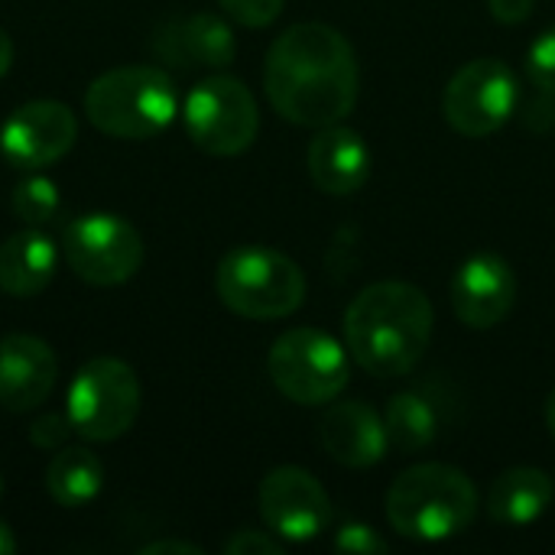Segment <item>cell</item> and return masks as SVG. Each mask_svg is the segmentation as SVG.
<instances>
[{
  "instance_id": "1",
  "label": "cell",
  "mask_w": 555,
  "mask_h": 555,
  "mask_svg": "<svg viewBox=\"0 0 555 555\" xmlns=\"http://www.w3.org/2000/svg\"><path fill=\"white\" fill-rule=\"evenodd\" d=\"M263 88L273 111L296 127L341 124L361 88L354 49L328 23H296L267 49Z\"/></svg>"
},
{
  "instance_id": "2",
  "label": "cell",
  "mask_w": 555,
  "mask_h": 555,
  "mask_svg": "<svg viewBox=\"0 0 555 555\" xmlns=\"http://www.w3.org/2000/svg\"><path fill=\"white\" fill-rule=\"evenodd\" d=\"M433 302L403 280H384L361 289L345 312V348L354 364L374 377L410 374L433 341Z\"/></svg>"
},
{
  "instance_id": "3",
  "label": "cell",
  "mask_w": 555,
  "mask_h": 555,
  "mask_svg": "<svg viewBox=\"0 0 555 555\" xmlns=\"http://www.w3.org/2000/svg\"><path fill=\"white\" fill-rule=\"evenodd\" d=\"M478 514V491L462 468L423 462L406 468L387 491L390 527L416 543L462 537Z\"/></svg>"
},
{
  "instance_id": "4",
  "label": "cell",
  "mask_w": 555,
  "mask_h": 555,
  "mask_svg": "<svg viewBox=\"0 0 555 555\" xmlns=\"http://www.w3.org/2000/svg\"><path fill=\"white\" fill-rule=\"evenodd\" d=\"M88 120L114 140L163 133L179 114L176 81L156 65H124L98 75L85 91Z\"/></svg>"
},
{
  "instance_id": "5",
  "label": "cell",
  "mask_w": 555,
  "mask_h": 555,
  "mask_svg": "<svg viewBox=\"0 0 555 555\" xmlns=\"http://www.w3.org/2000/svg\"><path fill=\"white\" fill-rule=\"evenodd\" d=\"M215 289L234 315L270 322L293 315L306 302V273L273 247L244 244L221 257Z\"/></svg>"
},
{
  "instance_id": "6",
  "label": "cell",
  "mask_w": 555,
  "mask_h": 555,
  "mask_svg": "<svg viewBox=\"0 0 555 555\" xmlns=\"http://www.w3.org/2000/svg\"><path fill=\"white\" fill-rule=\"evenodd\" d=\"M273 387L299 406H328L348 387V351L322 328L283 332L267 358Z\"/></svg>"
},
{
  "instance_id": "7",
  "label": "cell",
  "mask_w": 555,
  "mask_h": 555,
  "mask_svg": "<svg viewBox=\"0 0 555 555\" xmlns=\"http://www.w3.org/2000/svg\"><path fill=\"white\" fill-rule=\"evenodd\" d=\"M65 413L72 429L88 442L120 439L140 413V380L127 361L94 358L68 384Z\"/></svg>"
},
{
  "instance_id": "8",
  "label": "cell",
  "mask_w": 555,
  "mask_h": 555,
  "mask_svg": "<svg viewBox=\"0 0 555 555\" xmlns=\"http://www.w3.org/2000/svg\"><path fill=\"white\" fill-rule=\"evenodd\" d=\"M182 124L189 140L208 156H237L257 140L260 111L241 78L208 75L189 91Z\"/></svg>"
},
{
  "instance_id": "9",
  "label": "cell",
  "mask_w": 555,
  "mask_h": 555,
  "mask_svg": "<svg viewBox=\"0 0 555 555\" xmlns=\"http://www.w3.org/2000/svg\"><path fill=\"white\" fill-rule=\"evenodd\" d=\"M62 257L78 280L91 286H120L143 263L140 231L111 211H88L65 224Z\"/></svg>"
},
{
  "instance_id": "10",
  "label": "cell",
  "mask_w": 555,
  "mask_h": 555,
  "mask_svg": "<svg viewBox=\"0 0 555 555\" xmlns=\"http://www.w3.org/2000/svg\"><path fill=\"white\" fill-rule=\"evenodd\" d=\"M520 104V81L514 68L501 59H472L465 62L442 94V114L452 130L462 137H491L498 133Z\"/></svg>"
},
{
  "instance_id": "11",
  "label": "cell",
  "mask_w": 555,
  "mask_h": 555,
  "mask_svg": "<svg viewBox=\"0 0 555 555\" xmlns=\"http://www.w3.org/2000/svg\"><path fill=\"white\" fill-rule=\"evenodd\" d=\"M263 524L286 543H309L332 527V501L306 468H273L257 491Z\"/></svg>"
},
{
  "instance_id": "12",
  "label": "cell",
  "mask_w": 555,
  "mask_h": 555,
  "mask_svg": "<svg viewBox=\"0 0 555 555\" xmlns=\"http://www.w3.org/2000/svg\"><path fill=\"white\" fill-rule=\"evenodd\" d=\"M78 140V120L62 101L20 104L0 124V156L26 172L59 163Z\"/></svg>"
},
{
  "instance_id": "13",
  "label": "cell",
  "mask_w": 555,
  "mask_h": 555,
  "mask_svg": "<svg viewBox=\"0 0 555 555\" xmlns=\"http://www.w3.org/2000/svg\"><path fill=\"white\" fill-rule=\"evenodd\" d=\"M514 302L517 276L514 267L498 254H475L452 276V309L468 328H498L511 315Z\"/></svg>"
},
{
  "instance_id": "14",
  "label": "cell",
  "mask_w": 555,
  "mask_h": 555,
  "mask_svg": "<svg viewBox=\"0 0 555 555\" xmlns=\"http://www.w3.org/2000/svg\"><path fill=\"white\" fill-rule=\"evenodd\" d=\"M55 377L59 361L42 338L23 332L0 338V406L7 413H29L42 406Z\"/></svg>"
},
{
  "instance_id": "15",
  "label": "cell",
  "mask_w": 555,
  "mask_h": 555,
  "mask_svg": "<svg viewBox=\"0 0 555 555\" xmlns=\"http://www.w3.org/2000/svg\"><path fill=\"white\" fill-rule=\"evenodd\" d=\"M153 52L176 68H224L237 55L231 26L215 13L169 20L150 39Z\"/></svg>"
},
{
  "instance_id": "16",
  "label": "cell",
  "mask_w": 555,
  "mask_h": 555,
  "mask_svg": "<svg viewBox=\"0 0 555 555\" xmlns=\"http://www.w3.org/2000/svg\"><path fill=\"white\" fill-rule=\"evenodd\" d=\"M319 439L345 468H371L390 452L384 416L361 400H332L319 423Z\"/></svg>"
},
{
  "instance_id": "17",
  "label": "cell",
  "mask_w": 555,
  "mask_h": 555,
  "mask_svg": "<svg viewBox=\"0 0 555 555\" xmlns=\"http://www.w3.org/2000/svg\"><path fill=\"white\" fill-rule=\"evenodd\" d=\"M309 176L325 195H354L371 176V150L364 137L345 124L319 127L309 143Z\"/></svg>"
},
{
  "instance_id": "18",
  "label": "cell",
  "mask_w": 555,
  "mask_h": 555,
  "mask_svg": "<svg viewBox=\"0 0 555 555\" xmlns=\"http://www.w3.org/2000/svg\"><path fill=\"white\" fill-rule=\"evenodd\" d=\"M59 267V247L39 228L10 234L0 244V289L13 299L39 296Z\"/></svg>"
},
{
  "instance_id": "19",
  "label": "cell",
  "mask_w": 555,
  "mask_h": 555,
  "mask_svg": "<svg viewBox=\"0 0 555 555\" xmlns=\"http://www.w3.org/2000/svg\"><path fill=\"white\" fill-rule=\"evenodd\" d=\"M555 485L553 478L540 468L520 465L507 468L504 475L494 478L491 494H488V514L494 524L504 527H527L537 524L550 504H553Z\"/></svg>"
},
{
  "instance_id": "20",
  "label": "cell",
  "mask_w": 555,
  "mask_h": 555,
  "mask_svg": "<svg viewBox=\"0 0 555 555\" xmlns=\"http://www.w3.org/2000/svg\"><path fill=\"white\" fill-rule=\"evenodd\" d=\"M104 488V465L91 449H62L52 455L46 468V491L49 498L65 507H88Z\"/></svg>"
},
{
  "instance_id": "21",
  "label": "cell",
  "mask_w": 555,
  "mask_h": 555,
  "mask_svg": "<svg viewBox=\"0 0 555 555\" xmlns=\"http://www.w3.org/2000/svg\"><path fill=\"white\" fill-rule=\"evenodd\" d=\"M384 426H387L390 449H397L400 455H416V452H423V449H429L436 442V436H439V410L426 393L403 390L387 403Z\"/></svg>"
},
{
  "instance_id": "22",
  "label": "cell",
  "mask_w": 555,
  "mask_h": 555,
  "mask_svg": "<svg viewBox=\"0 0 555 555\" xmlns=\"http://www.w3.org/2000/svg\"><path fill=\"white\" fill-rule=\"evenodd\" d=\"M13 215L29 224V228H42L49 224L59 208H62V195L59 185L49 176H26L16 189H13Z\"/></svg>"
},
{
  "instance_id": "23",
  "label": "cell",
  "mask_w": 555,
  "mask_h": 555,
  "mask_svg": "<svg viewBox=\"0 0 555 555\" xmlns=\"http://www.w3.org/2000/svg\"><path fill=\"white\" fill-rule=\"evenodd\" d=\"M527 75L537 91H555V26L543 29L527 49Z\"/></svg>"
},
{
  "instance_id": "24",
  "label": "cell",
  "mask_w": 555,
  "mask_h": 555,
  "mask_svg": "<svg viewBox=\"0 0 555 555\" xmlns=\"http://www.w3.org/2000/svg\"><path fill=\"white\" fill-rule=\"evenodd\" d=\"M218 3L234 23L260 29V26H270L283 13L286 0H218Z\"/></svg>"
},
{
  "instance_id": "25",
  "label": "cell",
  "mask_w": 555,
  "mask_h": 555,
  "mask_svg": "<svg viewBox=\"0 0 555 555\" xmlns=\"http://www.w3.org/2000/svg\"><path fill=\"white\" fill-rule=\"evenodd\" d=\"M335 550L341 553H358V555H374V553H387L390 543L367 524H345L338 527L335 533Z\"/></svg>"
},
{
  "instance_id": "26",
  "label": "cell",
  "mask_w": 555,
  "mask_h": 555,
  "mask_svg": "<svg viewBox=\"0 0 555 555\" xmlns=\"http://www.w3.org/2000/svg\"><path fill=\"white\" fill-rule=\"evenodd\" d=\"M228 555H283L286 553V540H280L273 530H237L228 543H224Z\"/></svg>"
},
{
  "instance_id": "27",
  "label": "cell",
  "mask_w": 555,
  "mask_h": 555,
  "mask_svg": "<svg viewBox=\"0 0 555 555\" xmlns=\"http://www.w3.org/2000/svg\"><path fill=\"white\" fill-rule=\"evenodd\" d=\"M68 433H75L68 413H49V416H39V420L29 426V442H33L36 449H42V452H55V449L65 446Z\"/></svg>"
},
{
  "instance_id": "28",
  "label": "cell",
  "mask_w": 555,
  "mask_h": 555,
  "mask_svg": "<svg viewBox=\"0 0 555 555\" xmlns=\"http://www.w3.org/2000/svg\"><path fill=\"white\" fill-rule=\"evenodd\" d=\"M488 7H491V16H494L498 23H504V26H517V23L530 20V13H533L537 0H488Z\"/></svg>"
},
{
  "instance_id": "29",
  "label": "cell",
  "mask_w": 555,
  "mask_h": 555,
  "mask_svg": "<svg viewBox=\"0 0 555 555\" xmlns=\"http://www.w3.org/2000/svg\"><path fill=\"white\" fill-rule=\"evenodd\" d=\"M140 555H202V546L185 543V540H153L140 546Z\"/></svg>"
},
{
  "instance_id": "30",
  "label": "cell",
  "mask_w": 555,
  "mask_h": 555,
  "mask_svg": "<svg viewBox=\"0 0 555 555\" xmlns=\"http://www.w3.org/2000/svg\"><path fill=\"white\" fill-rule=\"evenodd\" d=\"M10 65H13V39L0 29V78L10 72Z\"/></svg>"
},
{
  "instance_id": "31",
  "label": "cell",
  "mask_w": 555,
  "mask_h": 555,
  "mask_svg": "<svg viewBox=\"0 0 555 555\" xmlns=\"http://www.w3.org/2000/svg\"><path fill=\"white\" fill-rule=\"evenodd\" d=\"M16 553V537H13V530L0 520V555H13Z\"/></svg>"
},
{
  "instance_id": "32",
  "label": "cell",
  "mask_w": 555,
  "mask_h": 555,
  "mask_svg": "<svg viewBox=\"0 0 555 555\" xmlns=\"http://www.w3.org/2000/svg\"><path fill=\"white\" fill-rule=\"evenodd\" d=\"M546 426H550V433L555 436V390L550 393V400H546Z\"/></svg>"
},
{
  "instance_id": "33",
  "label": "cell",
  "mask_w": 555,
  "mask_h": 555,
  "mask_svg": "<svg viewBox=\"0 0 555 555\" xmlns=\"http://www.w3.org/2000/svg\"><path fill=\"white\" fill-rule=\"evenodd\" d=\"M0 498H3V475H0Z\"/></svg>"
}]
</instances>
